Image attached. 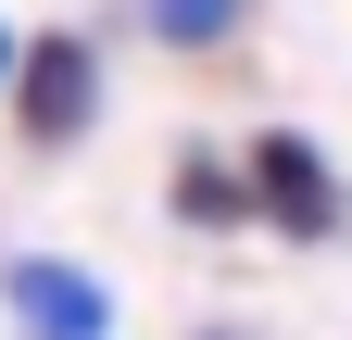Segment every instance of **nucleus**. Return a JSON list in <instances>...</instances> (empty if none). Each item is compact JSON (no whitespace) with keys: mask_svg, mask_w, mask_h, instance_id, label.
<instances>
[{"mask_svg":"<svg viewBox=\"0 0 352 340\" xmlns=\"http://www.w3.org/2000/svg\"><path fill=\"white\" fill-rule=\"evenodd\" d=\"M13 126H25V151H76L88 139V114H101V63H88V38H13Z\"/></svg>","mask_w":352,"mask_h":340,"instance_id":"1","label":"nucleus"},{"mask_svg":"<svg viewBox=\"0 0 352 340\" xmlns=\"http://www.w3.org/2000/svg\"><path fill=\"white\" fill-rule=\"evenodd\" d=\"M239 189H252V215L277 227V240H327V227H340V177H327V151L289 139V126H264V139L239 151Z\"/></svg>","mask_w":352,"mask_h":340,"instance_id":"2","label":"nucleus"},{"mask_svg":"<svg viewBox=\"0 0 352 340\" xmlns=\"http://www.w3.org/2000/svg\"><path fill=\"white\" fill-rule=\"evenodd\" d=\"M0 303H13L25 340H113V290L88 277V265H0Z\"/></svg>","mask_w":352,"mask_h":340,"instance_id":"3","label":"nucleus"},{"mask_svg":"<svg viewBox=\"0 0 352 340\" xmlns=\"http://www.w3.org/2000/svg\"><path fill=\"white\" fill-rule=\"evenodd\" d=\"M164 202H176V227H239L252 215V189H239V164H214V151H189L164 177Z\"/></svg>","mask_w":352,"mask_h":340,"instance_id":"4","label":"nucleus"},{"mask_svg":"<svg viewBox=\"0 0 352 340\" xmlns=\"http://www.w3.org/2000/svg\"><path fill=\"white\" fill-rule=\"evenodd\" d=\"M252 0H151V38H176V51H214V38H239Z\"/></svg>","mask_w":352,"mask_h":340,"instance_id":"5","label":"nucleus"},{"mask_svg":"<svg viewBox=\"0 0 352 340\" xmlns=\"http://www.w3.org/2000/svg\"><path fill=\"white\" fill-rule=\"evenodd\" d=\"M189 340H264V328H189Z\"/></svg>","mask_w":352,"mask_h":340,"instance_id":"6","label":"nucleus"},{"mask_svg":"<svg viewBox=\"0 0 352 340\" xmlns=\"http://www.w3.org/2000/svg\"><path fill=\"white\" fill-rule=\"evenodd\" d=\"M0 76H13V25H0Z\"/></svg>","mask_w":352,"mask_h":340,"instance_id":"7","label":"nucleus"}]
</instances>
